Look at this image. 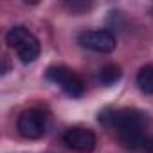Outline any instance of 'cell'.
I'll return each instance as SVG.
<instances>
[{
  "mask_svg": "<svg viewBox=\"0 0 153 153\" xmlns=\"http://www.w3.org/2000/svg\"><path fill=\"white\" fill-rule=\"evenodd\" d=\"M137 87L144 94H153V63L144 65L137 74Z\"/></svg>",
  "mask_w": 153,
  "mask_h": 153,
  "instance_id": "cell-7",
  "label": "cell"
},
{
  "mask_svg": "<svg viewBox=\"0 0 153 153\" xmlns=\"http://www.w3.org/2000/svg\"><path fill=\"white\" fill-rule=\"evenodd\" d=\"M121 76H123L121 67L115 65V63H108V65H105V67L99 70V81H101L103 85H114L115 81L121 79Z\"/></svg>",
  "mask_w": 153,
  "mask_h": 153,
  "instance_id": "cell-8",
  "label": "cell"
},
{
  "mask_svg": "<svg viewBox=\"0 0 153 153\" xmlns=\"http://www.w3.org/2000/svg\"><path fill=\"white\" fill-rule=\"evenodd\" d=\"M99 121L105 124H110L115 130L124 148H130L135 151L146 149V144L149 139V135L146 133V123H148L146 114L135 108H123L119 112L105 110L99 114Z\"/></svg>",
  "mask_w": 153,
  "mask_h": 153,
  "instance_id": "cell-1",
  "label": "cell"
},
{
  "mask_svg": "<svg viewBox=\"0 0 153 153\" xmlns=\"http://www.w3.org/2000/svg\"><path fill=\"white\" fill-rule=\"evenodd\" d=\"M63 142L78 153H90L96 149V135L87 128H70L63 133Z\"/></svg>",
  "mask_w": 153,
  "mask_h": 153,
  "instance_id": "cell-6",
  "label": "cell"
},
{
  "mask_svg": "<svg viewBox=\"0 0 153 153\" xmlns=\"http://www.w3.org/2000/svg\"><path fill=\"white\" fill-rule=\"evenodd\" d=\"M65 7H67L68 11H72V13H79V11L88 9V7H90V4H85V2H67V4H65Z\"/></svg>",
  "mask_w": 153,
  "mask_h": 153,
  "instance_id": "cell-9",
  "label": "cell"
},
{
  "mask_svg": "<svg viewBox=\"0 0 153 153\" xmlns=\"http://www.w3.org/2000/svg\"><path fill=\"white\" fill-rule=\"evenodd\" d=\"M47 79L52 81L54 85H58L67 96L70 97H81L85 92V83L76 72H72L67 67L61 65H54L47 68Z\"/></svg>",
  "mask_w": 153,
  "mask_h": 153,
  "instance_id": "cell-3",
  "label": "cell"
},
{
  "mask_svg": "<svg viewBox=\"0 0 153 153\" xmlns=\"http://www.w3.org/2000/svg\"><path fill=\"white\" fill-rule=\"evenodd\" d=\"M6 42L11 49L16 51L22 63H33L40 56V42L38 38L24 25H15L6 34Z\"/></svg>",
  "mask_w": 153,
  "mask_h": 153,
  "instance_id": "cell-2",
  "label": "cell"
},
{
  "mask_svg": "<svg viewBox=\"0 0 153 153\" xmlns=\"http://www.w3.org/2000/svg\"><path fill=\"white\" fill-rule=\"evenodd\" d=\"M78 42L81 47L94 51V52H112L117 45L115 34L108 29H97V31H83L78 36Z\"/></svg>",
  "mask_w": 153,
  "mask_h": 153,
  "instance_id": "cell-5",
  "label": "cell"
},
{
  "mask_svg": "<svg viewBox=\"0 0 153 153\" xmlns=\"http://www.w3.org/2000/svg\"><path fill=\"white\" fill-rule=\"evenodd\" d=\"M45 115L42 110L38 108H29V110H24L18 117V123H16V128H18V133L24 137V139H29V140H34V139H40L43 137L45 133Z\"/></svg>",
  "mask_w": 153,
  "mask_h": 153,
  "instance_id": "cell-4",
  "label": "cell"
}]
</instances>
